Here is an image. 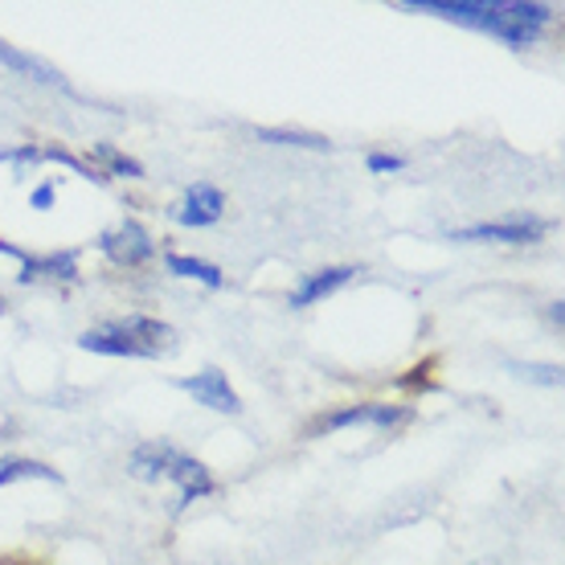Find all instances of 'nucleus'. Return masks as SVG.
<instances>
[{
    "instance_id": "f257e3e1",
    "label": "nucleus",
    "mask_w": 565,
    "mask_h": 565,
    "mask_svg": "<svg viewBox=\"0 0 565 565\" xmlns=\"http://www.w3.org/2000/svg\"><path fill=\"white\" fill-rule=\"evenodd\" d=\"M411 13H435L459 25L483 29L495 33L509 45H529L537 42L545 25L553 21L550 4H521V0H423V4H402Z\"/></svg>"
},
{
    "instance_id": "f03ea898",
    "label": "nucleus",
    "mask_w": 565,
    "mask_h": 565,
    "mask_svg": "<svg viewBox=\"0 0 565 565\" xmlns=\"http://www.w3.org/2000/svg\"><path fill=\"white\" fill-rule=\"evenodd\" d=\"M172 332L169 324L160 320H148V316H128V320H115V324L90 328L78 337L86 353H103V356H160L172 349Z\"/></svg>"
},
{
    "instance_id": "7ed1b4c3",
    "label": "nucleus",
    "mask_w": 565,
    "mask_h": 565,
    "mask_svg": "<svg viewBox=\"0 0 565 565\" xmlns=\"http://www.w3.org/2000/svg\"><path fill=\"white\" fill-rule=\"evenodd\" d=\"M131 471H136L140 480H172L181 488V504H193V500L213 492L210 471H205L193 455L177 451V447H164V443L140 447V451L131 455Z\"/></svg>"
},
{
    "instance_id": "20e7f679",
    "label": "nucleus",
    "mask_w": 565,
    "mask_h": 565,
    "mask_svg": "<svg viewBox=\"0 0 565 565\" xmlns=\"http://www.w3.org/2000/svg\"><path fill=\"white\" fill-rule=\"evenodd\" d=\"M550 234V222L545 217H529V213H512V217H500V222H480V226L459 230L455 238L459 242H537Z\"/></svg>"
},
{
    "instance_id": "39448f33",
    "label": "nucleus",
    "mask_w": 565,
    "mask_h": 565,
    "mask_svg": "<svg viewBox=\"0 0 565 565\" xmlns=\"http://www.w3.org/2000/svg\"><path fill=\"white\" fill-rule=\"evenodd\" d=\"M181 390L184 394H193L201 406H210V411H226V414L242 411L238 394L230 390L226 373H217V369H205V373H198V377H184Z\"/></svg>"
},
{
    "instance_id": "423d86ee",
    "label": "nucleus",
    "mask_w": 565,
    "mask_h": 565,
    "mask_svg": "<svg viewBox=\"0 0 565 565\" xmlns=\"http://www.w3.org/2000/svg\"><path fill=\"white\" fill-rule=\"evenodd\" d=\"M103 250H107L119 267H140L143 258H152L156 246H152V238L143 234L140 222H124L115 234H107V238H103Z\"/></svg>"
},
{
    "instance_id": "0eeeda50",
    "label": "nucleus",
    "mask_w": 565,
    "mask_h": 565,
    "mask_svg": "<svg viewBox=\"0 0 565 565\" xmlns=\"http://www.w3.org/2000/svg\"><path fill=\"white\" fill-rule=\"evenodd\" d=\"M226 210V198L213 189V184H193L189 193H184L181 210H177V222L181 226H213L217 217Z\"/></svg>"
},
{
    "instance_id": "6e6552de",
    "label": "nucleus",
    "mask_w": 565,
    "mask_h": 565,
    "mask_svg": "<svg viewBox=\"0 0 565 565\" xmlns=\"http://www.w3.org/2000/svg\"><path fill=\"white\" fill-rule=\"evenodd\" d=\"M406 418V411H394V406H377V402H369V406H349V411H337L320 418V430H344V426H394Z\"/></svg>"
},
{
    "instance_id": "1a4fd4ad",
    "label": "nucleus",
    "mask_w": 565,
    "mask_h": 565,
    "mask_svg": "<svg viewBox=\"0 0 565 565\" xmlns=\"http://www.w3.org/2000/svg\"><path fill=\"white\" fill-rule=\"evenodd\" d=\"M356 267H328V270H316L308 279L299 282L296 291H291V308H311L316 299H328L332 291H340L344 282L353 279Z\"/></svg>"
},
{
    "instance_id": "9d476101",
    "label": "nucleus",
    "mask_w": 565,
    "mask_h": 565,
    "mask_svg": "<svg viewBox=\"0 0 565 565\" xmlns=\"http://www.w3.org/2000/svg\"><path fill=\"white\" fill-rule=\"evenodd\" d=\"M0 62L9 66V71H17V74H29V78H38V83H62L45 62H38L33 54H21V50H13L9 42H0Z\"/></svg>"
},
{
    "instance_id": "9b49d317",
    "label": "nucleus",
    "mask_w": 565,
    "mask_h": 565,
    "mask_svg": "<svg viewBox=\"0 0 565 565\" xmlns=\"http://www.w3.org/2000/svg\"><path fill=\"white\" fill-rule=\"evenodd\" d=\"M164 263H169V270L172 275H181V279H198V282H205V287H222V270L213 267V263L184 258V255H169Z\"/></svg>"
},
{
    "instance_id": "f8f14e48",
    "label": "nucleus",
    "mask_w": 565,
    "mask_h": 565,
    "mask_svg": "<svg viewBox=\"0 0 565 565\" xmlns=\"http://www.w3.org/2000/svg\"><path fill=\"white\" fill-rule=\"evenodd\" d=\"M54 480L57 471H50L45 463H33V459H0V483H13V480Z\"/></svg>"
},
{
    "instance_id": "ddd939ff",
    "label": "nucleus",
    "mask_w": 565,
    "mask_h": 565,
    "mask_svg": "<svg viewBox=\"0 0 565 565\" xmlns=\"http://www.w3.org/2000/svg\"><path fill=\"white\" fill-rule=\"evenodd\" d=\"M95 156H99L103 164H107V172H115V177H143L140 160L124 156L119 148H115V143H95Z\"/></svg>"
},
{
    "instance_id": "4468645a",
    "label": "nucleus",
    "mask_w": 565,
    "mask_h": 565,
    "mask_svg": "<svg viewBox=\"0 0 565 565\" xmlns=\"http://www.w3.org/2000/svg\"><path fill=\"white\" fill-rule=\"evenodd\" d=\"M62 275V279H74V255H50V258H25V275L21 279H33V275Z\"/></svg>"
},
{
    "instance_id": "2eb2a0df",
    "label": "nucleus",
    "mask_w": 565,
    "mask_h": 565,
    "mask_svg": "<svg viewBox=\"0 0 565 565\" xmlns=\"http://www.w3.org/2000/svg\"><path fill=\"white\" fill-rule=\"evenodd\" d=\"M263 140H270V143H296V148H316V152H328L332 143L324 140V136H311V131H258Z\"/></svg>"
},
{
    "instance_id": "dca6fc26",
    "label": "nucleus",
    "mask_w": 565,
    "mask_h": 565,
    "mask_svg": "<svg viewBox=\"0 0 565 565\" xmlns=\"http://www.w3.org/2000/svg\"><path fill=\"white\" fill-rule=\"evenodd\" d=\"M397 169H406V156H390V152L369 156V172H397Z\"/></svg>"
},
{
    "instance_id": "f3484780",
    "label": "nucleus",
    "mask_w": 565,
    "mask_h": 565,
    "mask_svg": "<svg viewBox=\"0 0 565 565\" xmlns=\"http://www.w3.org/2000/svg\"><path fill=\"white\" fill-rule=\"evenodd\" d=\"M33 205H38V210H50V205H54V184H42V189L33 193Z\"/></svg>"
},
{
    "instance_id": "a211bd4d",
    "label": "nucleus",
    "mask_w": 565,
    "mask_h": 565,
    "mask_svg": "<svg viewBox=\"0 0 565 565\" xmlns=\"http://www.w3.org/2000/svg\"><path fill=\"white\" fill-rule=\"evenodd\" d=\"M0 565H42V562H29V557H4Z\"/></svg>"
},
{
    "instance_id": "6ab92c4d",
    "label": "nucleus",
    "mask_w": 565,
    "mask_h": 565,
    "mask_svg": "<svg viewBox=\"0 0 565 565\" xmlns=\"http://www.w3.org/2000/svg\"><path fill=\"white\" fill-rule=\"evenodd\" d=\"M0 311H4V303H0Z\"/></svg>"
}]
</instances>
